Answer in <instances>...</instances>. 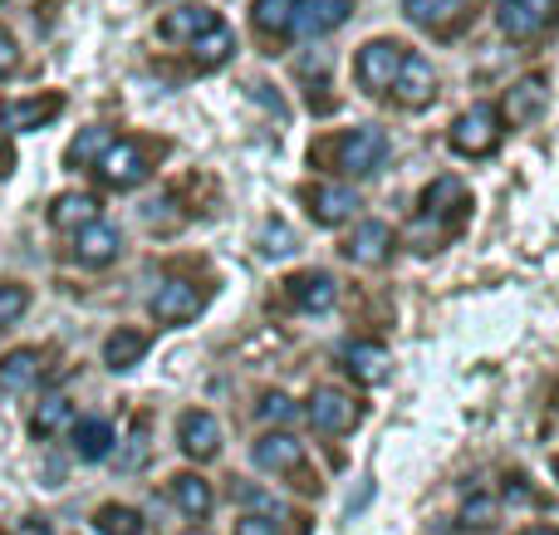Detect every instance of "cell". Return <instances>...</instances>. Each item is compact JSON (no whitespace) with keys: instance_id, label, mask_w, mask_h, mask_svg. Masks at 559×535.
<instances>
[{"instance_id":"30bf717a","label":"cell","mask_w":559,"mask_h":535,"mask_svg":"<svg viewBox=\"0 0 559 535\" xmlns=\"http://www.w3.org/2000/svg\"><path fill=\"white\" fill-rule=\"evenodd\" d=\"M177 442H182V452L192 462H206V457H216V452H222V423H216L212 413L192 408V413H182V418H177Z\"/></svg>"},{"instance_id":"3957f363","label":"cell","mask_w":559,"mask_h":535,"mask_svg":"<svg viewBox=\"0 0 559 535\" xmlns=\"http://www.w3.org/2000/svg\"><path fill=\"white\" fill-rule=\"evenodd\" d=\"M496 25L506 39H540L545 29L559 25V0H501Z\"/></svg>"},{"instance_id":"4fadbf2b","label":"cell","mask_w":559,"mask_h":535,"mask_svg":"<svg viewBox=\"0 0 559 535\" xmlns=\"http://www.w3.org/2000/svg\"><path fill=\"white\" fill-rule=\"evenodd\" d=\"M344 255L354 265H383L393 255V226L388 222H358L354 236L344 241Z\"/></svg>"},{"instance_id":"d6a6232c","label":"cell","mask_w":559,"mask_h":535,"mask_svg":"<svg viewBox=\"0 0 559 535\" xmlns=\"http://www.w3.org/2000/svg\"><path fill=\"white\" fill-rule=\"evenodd\" d=\"M29 310V290L25 285H0V324H15Z\"/></svg>"},{"instance_id":"d6986e66","label":"cell","mask_w":559,"mask_h":535,"mask_svg":"<svg viewBox=\"0 0 559 535\" xmlns=\"http://www.w3.org/2000/svg\"><path fill=\"white\" fill-rule=\"evenodd\" d=\"M88 222H98V197L64 192L49 202V226H59V231H84Z\"/></svg>"},{"instance_id":"60d3db41","label":"cell","mask_w":559,"mask_h":535,"mask_svg":"<svg viewBox=\"0 0 559 535\" xmlns=\"http://www.w3.org/2000/svg\"><path fill=\"white\" fill-rule=\"evenodd\" d=\"M187 535H206V531H187Z\"/></svg>"},{"instance_id":"5b68a950","label":"cell","mask_w":559,"mask_h":535,"mask_svg":"<svg viewBox=\"0 0 559 535\" xmlns=\"http://www.w3.org/2000/svg\"><path fill=\"white\" fill-rule=\"evenodd\" d=\"M94 173L104 177L108 187L128 192V187H138L147 177V147L138 143V138H114V143L104 147V157L94 163Z\"/></svg>"},{"instance_id":"8992f818","label":"cell","mask_w":559,"mask_h":535,"mask_svg":"<svg viewBox=\"0 0 559 535\" xmlns=\"http://www.w3.org/2000/svg\"><path fill=\"white\" fill-rule=\"evenodd\" d=\"M309 423L324 438H344V432L358 428V403L344 389H314L309 393Z\"/></svg>"},{"instance_id":"b9f144b4","label":"cell","mask_w":559,"mask_h":535,"mask_svg":"<svg viewBox=\"0 0 559 535\" xmlns=\"http://www.w3.org/2000/svg\"><path fill=\"white\" fill-rule=\"evenodd\" d=\"M555 477H559V457H555Z\"/></svg>"},{"instance_id":"7a4b0ae2","label":"cell","mask_w":559,"mask_h":535,"mask_svg":"<svg viewBox=\"0 0 559 535\" xmlns=\"http://www.w3.org/2000/svg\"><path fill=\"white\" fill-rule=\"evenodd\" d=\"M447 143H452V153H462V157H486V153H496V143H501V114H496L491 104H472V108H466V114L452 123Z\"/></svg>"},{"instance_id":"ab89813d","label":"cell","mask_w":559,"mask_h":535,"mask_svg":"<svg viewBox=\"0 0 559 535\" xmlns=\"http://www.w3.org/2000/svg\"><path fill=\"white\" fill-rule=\"evenodd\" d=\"M525 535H559V531H555V526H531Z\"/></svg>"},{"instance_id":"ac0fdd59","label":"cell","mask_w":559,"mask_h":535,"mask_svg":"<svg viewBox=\"0 0 559 535\" xmlns=\"http://www.w3.org/2000/svg\"><path fill=\"white\" fill-rule=\"evenodd\" d=\"M39 373H45V359H39V349L5 354V359H0V393L20 399V393H29L39 383Z\"/></svg>"},{"instance_id":"8fae6325","label":"cell","mask_w":559,"mask_h":535,"mask_svg":"<svg viewBox=\"0 0 559 535\" xmlns=\"http://www.w3.org/2000/svg\"><path fill=\"white\" fill-rule=\"evenodd\" d=\"M212 25H222V15L206 5H177L167 10L163 20H157V35L167 39V45H192V39H202Z\"/></svg>"},{"instance_id":"ba28073f","label":"cell","mask_w":559,"mask_h":535,"mask_svg":"<svg viewBox=\"0 0 559 535\" xmlns=\"http://www.w3.org/2000/svg\"><path fill=\"white\" fill-rule=\"evenodd\" d=\"M305 206L319 226H344L358 216V192L354 187H334V182H319V187H305Z\"/></svg>"},{"instance_id":"d4e9b609","label":"cell","mask_w":559,"mask_h":535,"mask_svg":"<svg viewBox=\"0 0 559 535\" xmlns=\"http://www.w3.org/2000/svg\"><path fill=\"white\" fill-rule=\"evenodd\" d=\"M143 354H147V334H138V330H114V334L104 340V364H108L114 373L133 369Z\"/></svg>"},{"instance_id":"d590c367","label":"cell","mask_w":559,"mask_h":535,"mask_svg":"<svg viewBox=\"0 0 559 535\" xmlns=\"http://www.w3.org/2000/svg\"><path fill=\"white\" fill-rule=\"evenodd\" d=\"M15 64H20V49H15V39L0 29V79H10L15 74Z\"/></svg>"},{"instance_id":"603a6c76","label":"cell","mask_w":559,"mask_h":535,"mask_svg":"<svg viewBox=\"0 0 559 535\" xmlns=\"http://www.w3.org/2000/svg\"><path fill=\"white\" fill-rule=\"evenodd\" d=\"M173 501H177V511H182L187 521H206V516H212V487H206L197 472L173 477Z\"/></svg>"},{"instance_id":"f1b7e54d","label":"cell","mask_w":559,"mask_h":535,"mask_svg":"<svg viewBox=\"0 0 559 535\" xmlns=\"http://www.w3.org/2000/svg\"><path fill=\"white\" fill-rule=\"evenodd\" d=\"M114 143V138H108V128H84V133L74 138V143H69V167H94L98 157H104V147Z\"/></svg>"},{"instance_id":"f546056e","label":"cell","mask_w":559,"mask_h":535,"mask_svg":"<svg viewBox=\"0 0 559 535\" xmlns=\"http://www.w3.org/2000/svg\"><path fill=\"white\" fill-rule=\"evenodd\" d=\"M94 531L98 535H143V516L133 507H98Z\"/></svg>"},{"instance_id":"2e32d148","label":"cell","mask_w":559,"mask_h":535,"mask_svg":"<svg viewBox=\"0 0 559 535\" xmlns=\"http://www.w3.org/2000/svg\"><path fill=\"white\" fill-rule=\"evenodd\" d=\"M118 251H123V236L108 222H88L84 231H74V255L79 265H114Z\"/></svg>"},{"instance_id":"74e56055","label":"cell","mask_w":559,"mask_h":535,"mask_svg":"<svg viewBox=\"0 0 559 535\" xmlns=\"http://www.w3.org/2000/svg\"><path fill=\"white\" fill-rule=\"evenodd\" d=\"M506 497H511V501H535L531 491H525V482H521V477H511V482H506Z\"/></svg>"},{"instance_id":"e0dca14e","label":"cell","mask_w":559,"mask_h":535,"mask_svg":"<svg viewBox=\"0 0 559 535\" xmlns=\"http://www.w3.org/2000/svg\"><path fill=\"white\" fill-rule=\"evenodd\" d=\"M545 104H550V88H545V79L535 74V79H521V84H515L511 94H506L501 114H506V123L525 128L531 118H540V114H545Z\"/></svg>"},{"instance_id":"52a82bcc","label":"cell","mask_w":559,"mask_h":535,"mask_svg":"<svg viewBox=\"0 0 559 535\" xmlns=\"http://www.w3.org/2000/svg\"><path fill=\"white\" fill-rule=\"evenodd\" d=\"M206 310V290L192 281H163L153 295V320L163 324H192Z\"/></svg>"},{"instance_id":"7c38bea8","label":"cell","mask_w":559,"mask_h":535,"mask_svg":"<svg viewBox=\"0 0 559 535\" xmlns=\"http://www.w3.org/2000/svg\"><path fill=\"white\" fill-rule=\"evenodd\" d=\"M354 15V0H295V35H329Z\"/></svg>"},{"instance_id":"f35d334b","label":"cell","mask_w":559,"mask_h":535,"mask_svg":"<svg viewBox=\"0 0 559 535\" xmlns=\"http://www.w3.org/2000/svg\"><path fill=\"white\" fill-rule=\"evenodd\" d=\"M20 535H49V531L39 526V521H29V526H20Z\"/></svg>"},{"instance_id":"8d00e7d4","label":"cell","mask_w":559,"mask_h":535,"mask_svg":"<svg viewBox=\"0 0 559 535\" xmlns=\"http://www.w3.org/2000/svg\"><path fill=\"white\" fill-rule=\"evenodd\" d=\"M236 535H280V526L271 516H246V521H236Z\"/></svg>"},{"instance_id":"484cf974","label":"cell","mask_w":559,"mask_h":535,"mask_svg":"<svg viewBox=\"0 0 559 535\" xmlns=\"http://www.w3.org/2000/svg\"><path fill=\"white\" fill-rule=\"evenodd\" d=\"M231 49H236V35L226 29V20H222V25L206 29L202 39H192V55H197V64H202V69L226 64V59H231Z\"/></svg>"},{"instance_id":"4316f807","label":"cell","mask_w":559,"mask_h":535,"mask_svg":"<svg viewBox=\"0 0 559 535\" xmlns=\"http://www.w3.org/2000/svg\"><path fill=\"white\" fill-rule=\"evenodd\" d=\"M251 20L261 35H289V25H295V0H255Z\"/></svg>"},{"instance_id":"9c48e42d","label":"cell","mask_w":559,"mask_h":535,"mask_svg":"<svg viewBox=\"0 0 559 535\" xmlns=\"http://www.w3.org/2000/svg\"><path fill=\"white\" fill-rule=\"evenodd\" d=\"M393 98L403 108H427L437 98V69L423 55H403L397 79H393Z\"/></svg>"},{"instance_id":"44dd1931","label":"cell","mask_w":559,"mask_h":535,"mask_svg":"<svg viewBox=\"0 0 559 535\" xmlns=\"http://www.w3.org/2000/svg\"><path fill=\"white\" fill-rule=\"evenodd\" d=\"M251 462L261 472H289L299 462V438H289V432H265V438L251 442Z\"/></svg>"},{"instance_id":"ffe728a7","label":"cell","mask_w":559,"mask_h":535,"mask_svg":"<svg viewBox=\"0 0 559 535\" xmlns=\"http://www.w3.org/2000/svg\"><path fill=\"white\" fill-rule=\"evenodd\" d=\"M452 202L472 206V197H466V187L456 182V177H437V182H427V192L417 197V212H423L427 222H447V216H452Z\"/></svg>"},{"instance_id":"836d02e7","label":"cell","mask_w":559,"mask_h":535,"mask_svg":"<svg viewBox=\"0 0 559 535\" xmlns=\"http://www.w3.org/2000/svg\"><path fill=\"white\" fill-rule=\"evenodd\" d=\"M462 526H472V531L496 526V501H491V497H472V501L462 507Z\"/></svg>"},{"instance_id":"277c9868","label":"cell","mask_w":559,"mask_h":535,"mask_svg":"<svg viewBox=\"0 0 559 535\" xmlns=\"http://www.w3.org/2000/svg\"><path fill=\"white\" fill-rule=\"evenodd\" d=\"M403 55H407V49L397 45V39H368V45L354 55V79H358V88H368V94H383V88H393Z\"/></svg>"},{"instance_id":"6da1fadb","label":"cell","mask_w":559,"mask_h":535,"mask_svg":"<svg viewBox=\"0 0 559 535\" xmlns=\"http://www.w3.org/2000/svg\"><path fill=\"white\" fill-rule=\"evenodd\" d=\"M388 163V133L383 128H348L334 138V173L344 177H373Z\"/></svg>"},{"instance_id":"e575fe53","label":"cell","mask_w":559,"mask_h":535,"mask_svg":"<svg viewBox=\"0 0 559 535\" xmlns=\"http://www.w3.org/2000/svg\"><path fill=\"white\" fill-rule=\"evenodd\" d=\"M289 246H295V236H289V226H271V231H265V255H285Z\"/></svg>"},{"instance_id":"7402d4cb","label":"cell","mask_w":559,"mask_h":535,"mask_svg":"<svg viewBox=\"0 0 559 535\" xmlns=\"http://www.w3.org/2000/svg\"><path fill=\"white\" fill-rule=\"evenodd\" d=\"M344 364H348V373H354L358 383H383L388 373H393V359H388V349L383 344H348L344 349Z\"/></svg>"},{"instance_id":"4dcf8cb0","label":"cell","mask_w":559,"mask_h":535,"mask_svg":"<svg viewBox=\"0 0 559 535\" xmlns=\"http://www.w3.org/2000/svg\"><path fill=\"white\" fill-rule=\"evenodd\" d=\"M466 0H403V15L417 20V25H442L452 10H462Z\"/></svg>"},{"instance_id":"5bb4252c","label":"cell","mask_w":559,"mask_h":535,"mask_svg":"<svg viewBox=\"0 0 559 535\" xmlns=\"http://www.w3.org/2000/svg\"><path fill=\"white\" fill-rule=\"evenodd\" d=\"M59 108H64V94H39V98H15V104L0 108V123L15 128V133H35V128L55 123Z\"/></svg>"},{"instance_id":"cb8c5ba5","label":"cell","mask_w":559,"mask_h":535,"mask_svg":"<svg viewBox=\"0 0 559 535\" xmlns=\"http://www.w3.org/2000/svg\"><path fill=\"white\" fill-rule=\"evenodd\" d=\"M74 452L84 462H104L114 452V428L104 418H79L74 423Z\"/></svg>"},{"instance_id":"9a60e30c","label":"cell","mask_w":559,"mask_h":535,"mask_svg":"<svg viewBox=\"0 0 559 535\" xmlns=\"http://www.w3.org/2000/svg\"><path fill=\"white\" fill-rule=\"evenodd\" d=\"M285 290H289V300H295L305 314H324L329 305L338 300L334 275H324V271H299V275H289Z\"/></svg>"},{"instance_id":"83f0119b","label":"cell","mask_w":559,"mask_h":535,"mask_svg":"<svg viewBox=\"0 0 559 535\" xmlns=\"http://www.w3.org/2000/svg\"><path fill=\"white\" fill-rule=\"evenodd\" d=\"M69 423H74V403L55 393V399H45L35 408V423H29V432H35V438H55V432L69 428Z\"/></svg>"},{"instance_id":"1f68e13d","label":"cell","mask_w":559,"mask_h":535,"mask_svg":"<svg viewBox=\"0 0 559 535\" xmlns=\"http://www.w3.org/2000/svg\"><path fill=\"white\" fill-rule=\"evenodd\" d=\"M255 413H261L265 423H295V399L289 393H261V403H255Z\"/></svg>"}]
</instances>
